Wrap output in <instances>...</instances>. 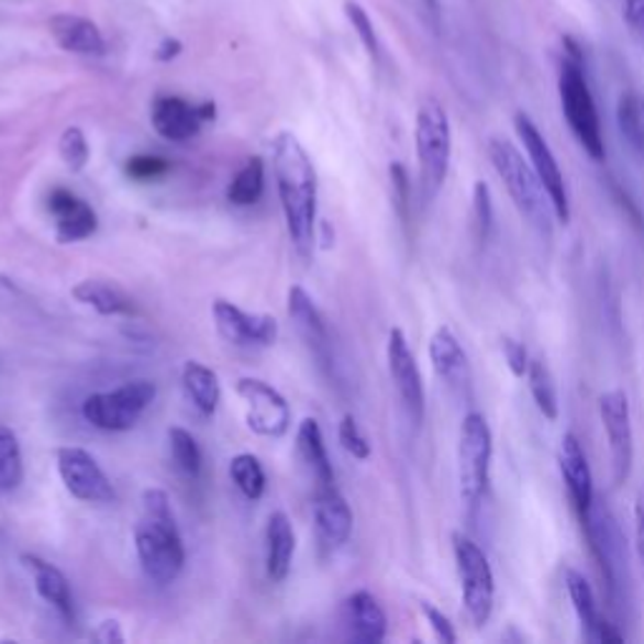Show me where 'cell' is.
I'll list each match as a JSON object with an SVG mask.
<instances>
[{"instance_id": "1", "label": "cell", "mask_w": 644, "mask_h": 644, "mask_svg": "<svg viewBox=\"0 0 644 644\" xmlns=\"http://www.w3.org/2000/svg\"><path fill=\"white\" fill-rule=\"evenodd\" d=\"M273 164L287 234L298 255L308 259L315 247L318 224V171L300 138L282 132L273 146Z\"/></svg>"}, {"instance_id": "2", "label": "cell", "mask_w": 644, "mask_h": 644, "mask_svg": "<svg viewBox=\"0 0 644 644\" xmlns=\"http://www.w3.org/2000/svg\"><path fill=\"white\" fill-rule=\"evenodd\" d=\"M142 519L134 531L136 556L142 569L154 585L167 587L185 569L187 552L174 521L167 491L146 489L142 493Z\"/></svg>"}, {"instance_id": "3", "label": "cell", "mask_w": 644, "mask_h": 644, "mask_svg": "<svg viewBox=\"0 0 644 644\" xmlns=\"http://www.w3.org/2000/svg\"><path fill=\"white\" fill-rule=\"evenodd\" d=\"M486 154H489V162L493 164L496 174L501 177L511 202L519 209V214L524 216L538 234L552 237L556 214L552 199L546 195L542 179L536 177L531 162L524 159V154L503 136H491L489 144H486Z\"/></svg>"}, {"instance_id": "4", "label": "cell", "mask_w": 644, "mask_h": 644, "mask_svg": "<svg viewBox=\"0 0 644 644\" xmlns=\"http://www.w3.org/2000/svg\"><path fill=\"white\" fill-rule=\"evenodd\" d=\"M567 56H564L562 74H559V99H562V114L567 119L571 134L577 136L591 159L604 162V136H602V121H599V111L595 103V96L587 84L585 66H581L579 48L567 41Z\"/></svg>"}, {"instance_id": "5", "label": "cell", "mask_w": 644, "mask_h": 644, "mask_svg": "<svg viewBox=\"0 0 644 644\" xmlns=\"http://www.w3.org/2000/svg\"><path fill=\"white\" fill-rule=\"evenodd\" d=\"M451 152H454V136H451L448 111L441 101L425 99L415 114V154L425 202H433L446 185Z\"/></svg>"}, {"instance_id": "6", "label": "cell", "mask_w": 644, "mask_h": 644, "mask_svg": "<svg viewBox=\"0 0 644 644\" xmlns=\"http://www.w3.org/2000/svg\"><path fill=\"white\" fill-rule=\"evenodd\" d=\"M493 436L484 413L464 415L458 431V493L468 511L481 503L491 481Z\"/></svg>"}, {"instance_id": "7", "label": "cell", "mask_w": 644, "mask_h": 644, "mask_svg": "<svg viewBox=\"0 0 644 644\" xmlns=\"http://www.w3.org/2000/svg\"><path fill=\"white\" fill-rule=\"evenodd\" d=\"M454 542V559L460 581V599H464L468 620L474 626H486L493 614L496 604V579L489 564V556L484 554L471 536L464 531H456L451 536Z\"/></svg>"}, {"instance_id": "8", "label": "cell", "mask_w": 644, "mask_h": 644, "mask_svg": "<svg viewBox=\"0 0 644 644\" xmlns=\"http://www.w3.org/2000/svg\"><path fill=\"white\" fill-rule=\"evenodd\" d=\"M156 386L152 380H129L107 393H91L84 400L81 415L93 429L109 433L132 431L154 403Z\"/></svg>"}, {"instance_id": "9", "label": "cell", "mask_w": 644, "mask_h": 644, "mask_svg": "<svg viewBox=\"0 0 644 644\" xmlns=\"http://www.w3.org/2000/svg\"><path fill=\"white\" fill-rule=\"evenodd\" d=\"M513 126H517L521 144H524L531 167H534L536 177L542 179L546 195H549V199H552L556 220L567 224L571 220L569 191H567V181H564V174L559 169V162H556L549 142H546L544 134L538 132L534 121H531L524 111H519V114L513 116Z\"/></svg>"}, {"instance_id": "10", "label": "cell", "mask_w": 644, "mask_h": 644, "mask_svg": "<svg viewBox=\"0 0 644 644\" xmlns=\"http://www.w3.org/2000/svg\"><path fill=\"white\" fill-rule=\"evenodd\" d=\"M599 418L607 433L609 460H612V484L622 486L632 474L634 464V431L630 398L624 390L614 388L599 396Z\"/></svg>"}, {"instance_id": "11", "label": "cell", "mask_w": 644, "mask_h": 644, "mask_svg": "<svg viewBox=\"0 0 644 644\" xmlns=\"http://www.w3.org/2000/svg\"><path fill=\"white\" fill-rule=\"evenodd\" d=\"M58 476L66 491L84 503H114L116 491L89 451L66 446L56 451Z\"/></svg>"}, {"instance_id": "12", "label": "cell", "mask_w": 644, "mask_h": 644, "mask_svg": "<svg viewBox=\"0 0 644 644\" xmlns=\"http://www.w3.org/2000/svg\"><path fill=\"white\" fill-rule=\"evenodd\" d=\"M237 396L245 400L247 425L265 438H282L290 431V406L287 400L259 378H240Z\"/></svg>"}, {"instance_id": "13", "label": "cell", "mask_w": 644, "mask_h": 644, "mask_svg": "<svg viewBox=\"0 0 644 644\" xmlns=\"http://www.w3.org/2000/svg\"><path fill=\"white\" fill-rule=\"evenodd\" d=\"M388 370L393 378V386L398 390L400 403L406 408V415L411 418L413 425L423 423L425 415V390L423 378L418 370V360L411 351V345L406 341V333L400 327H393L388 335Z\"/></svg>"}, {"instance_id": "14", "label": "cell", "mask_w": 644, "mask_h": 644, "mask_svg": "<svg viewBox=\"0 0 644 644\" xmlns=\"http://www.w3.org/2000/svg\"><path fill=\"white\" fill-rule=\"evenodd\" d=\"M216 333L224 341L237 347H269L275 345L280 327L273 315H249V312L240 310L237 304L227 300H216L212 308Z\"/></svg>"}, {"instance_id": "15", "label": "cell", "mask_w": 644, "mask_h": 644, "mask_svg": "<svg viewBox=\"0 0 644 644\" xmlns=\"http://www.w3.org/2000/svg\"><path fill=\"white\" fill-rule=\"evenodd\" d=\"M214 119V103L191 107L179 96H159L152 107V126L167 142H189L199 134L204 121Z\"/></svg>"}, {"instance_id": "16", "label": "cell", "mask_w": 644, "mask_h": 644, "mask_svg": "<svg viewBox=\"0 0 644 644\" xmlns=\"http://www.w3.org/2000/svg\"><path fill=\"white\" fill-rule=\"evenodd\" d=\"M559 471L581 524H587L591 517V503H595V481H591V468L585 448H581L574 433H564L559 443Z\"/></svg>"}, {"instance_id": "17", "label": "cell", "mask_w": 644, "mask_h": 644, "mask_svg": "<svg viewBox=\"0 0 644 644\" xmlns=\"http://www.w3.org/2000/svg\"><path fill=\"white\" fill-rule=\"evenodd\" d=\"M312 521L325 549H341L353 534V511L335 486H318L312 499Z\"/></svg>"}, {"instance_id": "18", "label": "cell", "mask_w": 644, "mask_h": 644, "mask_svg": "<svg viewBox=\"0 0 644 644\" xmlns=\"http://www.w3.org/2000/svg\"><path fill=\"white\" fill-rule=\"evenodd\" d=\"M48 209L56 214L58 245H76V242L89 240L99 227V216H96L93 209L68 189L51 191Z\"/></svg>"}, {"instance_id": "19", "label": "cell", "mask_w": 644, "mask_h": 644, "mask_svg": "<svg viewBox=\"0 0 644 644\" xmlns=\"http://www.w3.org/2000/svg\"><path fill=\"white\" fill-rule=\"evenodd\" d=\"M287 315L292 318L295 330H298L300 337L308 345V351L315 355L320 365H330V335L325 327V320H322L320 310L308 292L302 290L300 285H292L287 290Z\"/></svg>"}, {"instance_id": "20", "label": "cell", "mask_w": 644, "mask_h": 644, "mask_svg": "<svg viewBox=\"0 0 644 644\" xmlns=\"http://www.w3.org/2000/svg\"><path fill=\"white\" fill-rule=\"evenodd\" d=\"M429 358L436 376L446 382L448 388H464L471 382V365L464 345L458 343L454 330L441 325L429 341Z\"/></svg>"}, {"instance_id": "21", "label": "cell", "mask_w": 644, "mask_h": 644, "mask_svg": "<svg viewBox=\"0 0 644 644\" xmlns=\"http://www.w3.org/2000/svg\"><path fill=\"white\" fill-rule=\"evenodd\" d=\"M345 624L351 637L360 644H378L388 634V617L368 589L353 591L345 599Z\"/></svg>"}, {"instance_id": "22", "label": "cell", "mask_w": 644, "mask_h": 644, "mask_svg": "<svg viewBox=\"0 0 644 644\" xmlns=\"http://www.w3.org/2000/svg\"><path fill=\"white\" fill-rule=\"evenodd\" d=\"M51 36L60 48L76 56H103L107 54V41L93 21L74 13H58L48 21Z\"/></svg>"}, {"instance_id": "23", "label": "cell", "mask_w": 644, "mask_h": 644, "mask_svg": "<svg viewBox=\"0 0 644 644\" xmlns=\"http://www.w3.org/2000/svg\"><path fill=\"white\" fill-rule=\"evenodd\" d=\"M21 562L23 567L31 571L33 587H36L43 602L54 607L66 622H74V595L66 574L36 554H23Z\"/></svg>"}, {"instance_id": "24", "label": "cell", "mask_w": 644, "mask_h": 644, "mask_svg": "<svg viewBox=\"0 0 644 644\" xmlns=\"http://www.w3.org/2000/svg\"><path fill=\"white\" fill-rule=\"evenodd\" d=\"M295 559V529L287 513L275 511L267 519L265 531V564L267 577L273 581H285Z\"/></svg>"}, {"instance_id": "25", "label": "cell", "mask_w": 644, "mask_h": 644, "mask_svg": "<svg viewBox=\"0 0 644 644\" xmlns=\"http://www.w3.org/2000/svg\"><path fill=\"white\" fill-rule=\"evenodd\" d=\"M181 388H185L187 400L199 415H214L216 406H220L222 400V388L220 378H216V373L212 368H207V365L197 360H187L185 368H181Z\"/></svg>"}, {"instance_id": "26", "label": "cell", "mask_w": 644, "mask_h": 644, "mask_svg": "<svg viewBox=\"0 0 644 644\" xmlns=\"http://www.w3.org/2000/svg\"><path fill=\"white\" fill-rule=\"evenodd\" d=\"M74 298L86 304V308H93L103 318H121V315H134V300L121 290L119 285L107 282V280H81L74 290Z\"/></svg>"}, {"instance_id": "27", "label": "cell", "mask_w": 644, "mask_h": 644, "mask_svg": "<svg viewBox=\"0 0 644 644\" xmlns=\"http://www.w3.org/2000/svg\"><path fill=\"white\" fill-rule=\"evenodd\" d=\"M298 451L300 458L308 466L312 481L318 486H335V471L333 464H330L325 438H322V431L315 418H304L298 429Z\"/></svg>"}, {"instance_id": "28", "label": "cell", "mask_w": 644, "mask_h": 644, "mask_svg": "<svg viewBox=\"0 0 644 644\" xmlns=\"http://www.w3.org/2000/svg\"><path fill=\"white\" fill-rule=\"evenodd\" d=\"M564 587H567V595L571 599L574 614H577L581 630H585V637L589 640V634L595 632L597 620H599L595 589H591V585L587 581L585 574L577 571V569H571V567L564 571Z\"/></svg>"}, {"instance_id": "29", "label": "cell", "mask_w": 644, "mask_h": 644, "mask_svg": "<svg viewBox=\"0 0 644 644\" xmlns=\"http://www.w3.org/2000/svg\"><path fill=\"white\" fill-rule=\"evenodd\" d=\"M265 191V162L259 156H252L245 162L237 174H234L232 185L227 187V199L234 207H252L259 202Z\"/></svg>"}, {"instance_id": "30", "label": "cell", "mask_w": 644, "mask_h": 644, "mask_svg": "<svg viewBox=\"0 0 644 644\" xmlns=\"http://www.w3.org/2000/svg\"><path fill=\"white\" fill-rule=\"evenodd\" d=\"M526 380L538 413H542L546 421H556V418H559V393H556V380L552 376L549 365L544 360H531Z\"/></svg>"}, {"instance_id": "31", "label": "cell", "mask_w": 644, "mask_h": 644, "mask_svg": "<svg viewBox=\"0 0 644 644\" xmlns=\"http://www.w3.org/2000/svg\"><path fill=\"white\" fill-rule=\"evenodd\" d=\"M167 438L174 468H177L187 481H197L199 474H202V451L197 446V438L185 429H169Z\"/></svg>"}, {"instance_id": "32", "label": "cell", "mask_w": 644, "mask_h": 644, "mask_svg": "<svg viewBox=\"0 0 644 644\" xmlns=\"http://www.w3.org/2000/svg\"><path fill=\"white\" fill-rule=\"evenodd\" d=\"M230 476L245 499H249V501L263 499L267 476H265V468H263V464H259L257 456H252V454L234 456L230 460Z\"/></svg>"}, {"instance_id": "33", "label": "cell", "mask_w": 644, "mask_h": 644, "mask_svg": "<svg viewBox=\"0 0 644 644\" xmlns=\"http://www.w3.org/2000/svg\"><path fill=\"white\" fill-rule=\"evenodd\" d=\"M23 481V456L15 433L0 425V493L19 489Z\"/></svg>"}, {"instance_id": "34", "label": "cell", "mask_w": 644, "mask_h": 644, "mask_svg": "<svg viewBox=\"0 0 644 644\" xmlns=\"http://www.w3.org/2000/svg\"><path fill=\"white\" fill-rule=\"evenodd\" d=\"M617 121H620V132L630 146L644 154V101L637 93H622Z\"/></svg>"}, {"instance_id": "35", "label": "cell", "mask_w": 644, "mask_h": 644, "mask_svg": "<svg viewBox=\"0 0 644 644\" xmlns=\"http://www.w3.org/2000/svg\"><path fill=\"white\" fill-rule=\"evenodd\" d=\"M58 154L64 159L66 169L71 171H84L86 164H89V142H86V134L78 126H68L58 138Z\"/></svg>"}, {"instance_id": "36", "label": "cell", "mask_w": 644, "mask_h": 644, "mask_svg": "<svg viewBox=\"0 0 644 644\" xmlns=\"http://www.w3.org/2000/svg\"><path fill=\"white\" fill-rule=\"evenodd\" d=\"M345 15L347 21H351V25L355 29V33H358L360 43L365 46V51H368L370 58L380 56V43H378V33H376V25H373L368 11L360 3H355V0H347L345 3Z\"/></svg>"}, {"instance_id": "37", "label": "cell", "mask_w": 644, "mask_h": 644, "mask_svg": "<svg viewBox=\"0 0 644 644\" xmlns=\"http://www.w3.org/2000/svg\"><path fill=\"white\" fill-rule=\"evenodd\" d=\"M474 224L478 240H489L493 227V204H491V189L486 181H476L474 185Z\"/></svg>"}, {"instance_id": "38", "label": "cell", "mask_w": 644, "mask_h": 644, "mask_svg": "<svg viewBox=\"0 0 644 644\" xmlns=\"http://www.w3.org/2000/svg\"><path fill=\"white\" fill-rule=\"evenodd\" d=\"M337 438H341L343 448L353 458H358V460H368L370 458V443H368V438L363 436L358 421H355L351 413L343 415L341 429H337Z\"/></svg>"}, {"instance_id": "39", "label": "cell", "mask_w": 644, "mask_h": 644, "mask_svg": "<svg viewBox=\"0 0 644 644\" xmlns=\"http://www.w3.org/2000/svg\"><path fill=\"white\" fill-rule=\"evenodd\" d=\"M167 171H169V162L164 159V156H154V154L134 156V159H129V164H126V174H129V177L138 179V181L159 179Z\"/></svg>"}, {"instance_id": "40", "label": "cell", "mask_w": 644, "mask_h": 644, "mask_svg": "<svg viewBox=\"0 0 644 644\" xmlns=\"http://www.w3.org/2000/svg\"><path fill=\"white\" fill-rule=\"evenodd\" d=\"M501 347H503V358H507L511 376L513 378H526L529 363H531L526 345L519 343V341H513V337H503Z\"/></svg>"}, {"instance_id": "41", "label": "cell", "mask_w": 644, "mask_h": 644, "mask_svg": "<svg viewBox=\"0 0 644 644\" xmlns=\"http://www.w3.org/2000/svg\"><path fill=\"white\" fill-rule=\"evenodd\" d=\"M421 612L425 617V622L431 624L433 634H436L443 644H454L458 640L454 624H451V620L441 612V609H436L431 602H421Z\"/></svg>"}, {"instance_id": "42", "label": "cell", "mask_w": 644, "mask_h": 644, "mask_svg": "<svg viewBox=\"0 0 644 644\" xmlns=\"http://www.w3.org/2000/svg\"><path fill=\"white\" fill-rule=\"evenodd\" d=\"M390 181L396 189V204L400 209V216L408 220V207H411V185H408V171L403 164H390Z\"/></svg>"}, {"instance_id": "43", "label": "cell", "mask_w": 644, "mask_h": 644, "mask_svg": "<svg viewBox=\"0 0 644 644\" xmlns=\"http://www.w3.org/2000/svg\"><path fill=\"white\" fill-rule=\"evenodd\" d=\"M624 19L634 36L644 38V0H624Z\"/></svg>"}, {"instance_id": "44", "label": "cell", "mask_w": 644, "mask_h": 644, "mask_svg": "<svg viewBox=\"0 0 644 644\" xmlns=\"http://www.w3.org/2000/svg\"><path fill=\"white\" fill-rule=\"evenodd\" d=\"M634 531H637V552L644 569V486L634 496Z\"/></svg>"}, {"instance_id": "45", "label": "cell", "mask_w": 644, "mask_h": 644, "mask_svg": "<svg viewBox=\"0 0 644 644\" xmlns=\"http://www.w3.org/2000/svg\"><path fill=\"white\" fill-rule=\"evenodd\" d=\"M589 640L591 642H624V634L617 630V626L612 624V622H607L604 617H599L597 620V626H595V632L589 634Z\"/></svg>"}, {"instance_id": "46", "label": "cell", "mask_w": 644, "mask_h": 644, "mask_svg": "<svg viewBox=\"0 0 644 644\" xmlns=\"http://www.w3.org/2000/svg\"><path fill=\"white\" fill-rule=\"evenodd\" d=\"M93 640L101 644H119L124 642V634H121V624L116 620H103L99 630L93 632Z\"/></svg>"}, {"instance_id": "47", "label": "cell", "mask_w": 644, "mask_h": 644, "mask_svg": "<svg viewBox=\"0 0 644 644\" xmlns=\"http://www.w3.org/2000/svg\"><path fill=\"white\" fill-rule=\"evenodd\" d=\"M179 54H181V43L177 38H164L159 51H156V58H159L162 64H169V60H174Z\"/></svg>"}, {"instance_id": "48", "label": "cell", "mask_w": 644, "mask_h": 644, "mask_svg": "<svg viewBox=\"0 0 644 644\" xmlns=\"http://www.w3.org/2000/svg\"><path fill=\"white\" fill-rule=\"evenodd\" d=\"M425 3H429V8L433 13H438V0H425Z\"/></svg>"}]
</instances>
